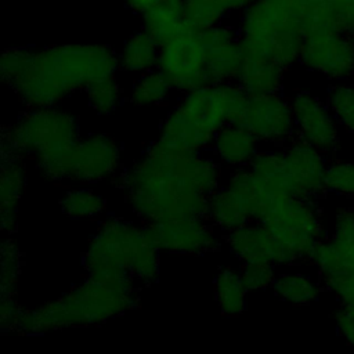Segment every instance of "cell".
<instances>
[{
    "instance_id": "ac0fdd59",
    "label": "cell",
    "mask_w": 354,
    "mask_h": 354,
    "mask_svg": "<svg viewBox=\"0 0 354 354\" xmlns=\"http://www.w3.org/2000/svg\"><path fill=\"white\" fill-rule=\"evenodd\" d=\"M171 169L174 176L189 189L210 196L224 185V169L209 152H173Z\"/></svg>"
},
{
    "instance_id": "60d3db41",
    "label": "cell",
    "mask_w": 354,
    "mask_h": 354,
    "mask_svg": "<svg viewBox=\"0 0 354 354\" xmlns=\"http://www.w3.org/2000/svg\"><path fill=\"white\" fill-rule=\"evenodd\" d=\"M158 3H159V0H124L126 7L133 14L140 15V17H142L149 10H152Z\"/></svg>"
},
{
    "instance_id": "836d02e7",
    "label": "cell",
    "mask_w": 354,
    "mask_h": 354,
    "mask_svg": "<svg viewBox=\"0 0 354 354\" xmlns=\"http://www.w3.org/2000/svg\"><path fill=\"white\" fill-rule=\"evenodd\" d=\"M324 98L340 129L354 136V82L330 83Z\"/></svg>"
},
{
    "instance_id": "30bf717a",
    "label": "cell",
    "mask_w": 354,
    "mask_h": 354,
    "mask_svg": "<svg viewBox=\"0 0 354 354\" xmlns=\"http://www.w3.org/2000/svg\"><path fill=\"white\" fill-rule=\"evenodd\" d=\"M158 69L178 94L210 86L207 50L201 33L184 28L177 36L160 44Z\"/></svg>"
},
{
    "instance_id": "3957f363",
    "label": "cell",
    "mask_w": 354,
    "mask_h": 354,
    "mask_svg": "<svg viewBox=\"0 0 354 354\" xmlns=\"http://www.w3.org/2000/svg\"><path fill=\"white\" fill-rule=\"evenodd\" d=\"M138 286L130 275H87L58 297L25 308L17 332L44 335L108 322L136 308L140 300Z\"/></svg>"
},
{
    "instance_id": "1f68e13d",
    "label": "cell",
    "mask_w": 354,
    "mask_h": 354,
    "mask_svg": "<svg viewBox=\"0 0 354 354\" xmlns=\"http://www.w3.org/2000/svg\"><path fill=\"white\" fill-rule=\"evenodd\" d=\"M61 212L72 220H90L101 217L106 210L105 196L88 185L71 188L59 198Z\"/></svg>"
},
{
    "instance_id": "74e56055",
    "label": "cell",
    "mask_w": 354,
    "mask_h": 354,
    "mask_svg": "<svg viewBox=\"0 0 354 354\" xmlns=\"http://www.w3.org/2000/svg\"><path fill=\"white\" fill-rule=\"evenodd\" d=\"M24 310L17 296H0V326L4 333L18 330Z\"/></svg>"
},
{
    "instance_id": "e575fe53",
    "label": "cell",
    "mask_w": 354,
    "mask_h": 354,
    "mask_svg": "<svg viewBox=\"0 0 354 354\" xmlns=\"http://www.w3.org/2000/svg\"><path fill=\"white\" fill-rule=\"evenodd\" d=\"M22 272V252L11 236L0 246V296H17Z\"/></svg>"
},
{
    "instance_id": "8992f818",
    "label": "cell",
    "mask_w": 354,
    "mask_h": 354,
    "mask_svg": "<svg viewBox=\"0 0 354 354\" xmlns=\"http://www.w3.org/2000/svg\"><path fill=\"white\" fill-rule=\"evenodd\" d=\"M33 163L44 180L73 181L80 185L116 183L126 167L123 145L102 131L82 134L71 147L41 155Z\"/></svg>"
},
{
    "instance_id": "603a6c76",
    "label": "cell",
    "mask_w": 354,
    "mask_h": 354,
    "mask_svg": "<svg viewBox=\"0 0 354 354\" xmlns=\"http://www.w3.org/2000/svg\"><path fill=\"white\" fill-rule=\"evenodd\" d=\"M286 71L264 55H245L236 83L249 94L282 93Z\"/></svg>"
},
{
    "instance_id": "44dd1931",
    "label": "cell",
    "mask_w": 354,
    "mask_h": 354,
    "mask_svg": "<svg viewBox=\"0 0 354 354\" xmlns=\"http://www.w3.org/2000/svg\"><path fill=\"white\" fill-rule=\"evenodd\" d=\"M160 44L144 29L130 33L116 51L119 72L140 76L158 69Z\"/></svg>"
},
{
    "instance_id": "4fadbf2b",
    "label": "cell",
    "mask_w": 354,
    "mask_h": 354,
    "mask_svg": "<svg viewBox=\"0 0 354 354\" xmlns=\"http://www.w3.org/2000/svg\"><path fill=\"white\" fill-rule=\"evenodd\" d=\"M241 124L261 148H283L296 138L290 101L283 93L249 95Z\"/></svg>"
},
{
    "instance_id": "d6986e66",
    "label": "cell",
    "mask_w": 354,
    "mask_h": 354,
    "mask_svg": "<svg viewBox=\"0 0 354 354\" xmlns=\"http://www.w3.org/2000/svg\"><path fill=\"white\" fill-rule=\"evenodd\" d=\"M260 149V142L246 127L241 123H227L214 136L209 152L223 169L231 171L249 167Z\"/></svg>"
},
{
    "instance_id": "7bdbcfd3",
    "label": "cell",
    "mask_w": 354,
    "mask_h": 354,
    "mask_svg": "<svg viewBox=\"0 0 354 354\" xmlns=\"http://www.w3.org/2000/svg\"><path fill=\"white\" fill-rule=\"evenodd\" d=\"M351 25H353V26H351V32L354 33V14H353V24H351Z\"/></svg>"
},
{
    "instance_id": "d6a6232c",
    "label": "cell",
    "mask_w": 354,
    "mask_h": 354,
    "mask_svg": "<svg viewBox=\"0 0 354 354\" xmlns=\"http://www.w3.org/2000/svg\"><path fill=\"white\" fill-rule=\"evenodd\" d=\"M227 11L220 0H184V28L202 33L227 21Z\"/></svg>"
},
{
    "instance_id": "ba28073f",
    "label": "cell",
    "mask_w": 354,
    "mask_h": 354,
    "mask_svg": "<svg viewBox=\"0 0 354 354\" xmlns=\"http://www.w3.org/2000/svg\"><path fill=\"white\" fill-rule=\"evenodd\" d=\"M227 123L218 91L210 84L180 94L162 119L156 140L180 152H205Z\"/></svg>"
},
{
    "instance_id": "52a82bcc",
    "label": "cell",
    "mask_w": 354,
    "mask_h": 354,
    "mask_svg": "<svg viewBox=\"0 0 354 354\" xmlns=\"http://www.w3.org/2000/svg\"><path fill=\"white\" fill-rule=\"evenodd\" d=\"M80 136L79 116L64 105L26 109L3 126L0 153L1 158L36 159L71 147Z\"/></svg>"
},
{
    "instance_id": "4316f807",
    "label": "cell",
    "mask_w": 354,
    "mask_h": 354,
    "mask_svg": "<svg viewBox=\"0 0 354 354\" xmlns=\"http://www.w3.org/2000/svg\"><path fill=\"white\" fill-rule=\"evenodd\" d=\"M184 0H159V3L141 17V29L163 44L184 29Z\"/></svg>"
},
{
    "instance_id": "8d00e7d4",
    "label": "cell",
    "mask_w": 354,
    "mask_h": 354,
    "mask_svg": "<svg viewBox=\"0 0 354 354\" xmlns=\"http://www.w3.org/2000/svg\"><path fill=\"white\" fill-rule=\"evenodd\" d=\"M239 271L249 293L271 289L278 274L272 263H248L242 264Z\"/></svg>"
},
{
    "instance_id": "8fae6325",
    "label": "cell",
    "mask_w": 354,
    "mask_h": 354,
    "mask_svg": "<svg viewBox=\"0 0 354 354\" xmlns=\"http://www.w3.org/2000/svg\"><path fill=\"white\" fill-rule=\"evenodd\" d=\"M299 65L330 83L354 77V33L325 30L306 33Z\"/></svg>"
},
{
    "instance_id": "4dcf8cb0",
    "label": "cell",
    "mask_w": 354,
    "mask_h": 354,
    "mask_svg": "<svg viewBox=\"0 0 354 354\" xmlns=\"http://www.w3.org/2000/svg\"><path fill=\"white\" fill-rule=\"evenodd\" d=\"M207 75L210 84L236 82L245 62L239 41L207 47Z\"/></svg>"
},
{
    "instance_id": "2e32d148",
    "label": "cell",
    "mask_w": 354,
    "mask_h": 354,
    "mask_svg": "<svg viewBox=\"0 0 354 354\" xmlns=\"http://www.w3.org/2000/svg\"><path fill=\"white\" fill-rule=\"evenodd\" d=\"M290 194L293 196L319 201L326 194V155L310 144L295 138L283 148Z\"/></svg>"
},
{
    "instance_id": "b9f144b4",
    "label": "cell",
    "mask_w": 354,
    "mask_h": 354,
    "mask_svg": "<svg viewBox=\"0 0 354 354\" xmlns=\"http://www.w3.org/2000/svg\"><path fill=\"white\" fill-rule=\"evenodd\" d=\"M228 15H241L256 0H220Z\"/></svg>"
},
{
    "instance_id": "7402d4cb",
    "label": "cell",
    "mask_w": 354,
    "mask_h": 354,
    "mask_svg": "<svg viewBox=\"0 0 354 354\" xmlns=\"http://www.w3.org/2000/svg\"><path fill=\"white\" fill-rule=\"evenodd\" d=\"M224 185L242 201L253 221H261L271 207L281 201L263 185L249 167L228 171Z\"/></svg>"
},
{
    "instance_id": "5bb4252c",
    "label": "cell",
    "mask_w": 354,
    "mask_h": 354,
    "mask_svg": "<svg viewBox=\"0 0 354 354\" xmlns=\"http://www.w3.org/2000/svg\"><path fill=\"white\" fill-rule=\"evenodd\" d=\"M296 138L310 144L326 156L340 147L342 129L332 115L325 98L301 88L290 97Z\"/></svg>"
},
{
    "instance_id": "9a60e30c",
    "label": "cell",
    "mask_w": 354,
    "mask_h": 354,
    "mask_svg": "<svg viewBox=\"0 0 354 354\" xmlns=\"http://www.w3.org/2000/svg\"><path fill=\"white\" fill-rule=\"evenodd\" d=\"M310 261L322 282L354 274V207L336 209L328 235L317 243Z\"/></svg>"
},
{
    "instance_id": "5b68a950",
    "label": "cell",
    "mask_w": 354,
    "mask_h": 354,
    "mask_svg": "<svg viewBox=\"0 0 354 354\" xmlns=\"http://www.w3.org/2000/svg\"><path fill=\"white\" fill-rule=\"evenodd\" d=\"M245 55H264L285 71L299 65L304 39L299 0H256L238 15Z\"/></svg>"
},
{
    "instance_id": "cb8c5ba5",
    "label": "cell",
    "mask_w": 354,
    "mask_h": 354,
    "mask_svg": "<svg viewBox=\"0 0 354 354\" xmlns=\"http://www.w3.org/2000/svg\"><path fill=\"white\" fill-rule=\"evenodd\" d=\"M205 217L224 235L252 221L242 201L225 185L220 187L207 198Z\"/></svg>"
},
{
    "instance_id": "83f0119b",
    "label": "cell",
    "mask_w": 354,
    "mask_h": 354,
    "mask_svg": "<svg viewBox=\"0 0 354 354\" xmlns=\"http://www.w3.org/2000/svg\"><path fill=\"white\" fill-rule=\"evenodd\" d=\"M213 292L214 300L224 315L236 317L246 310L249 292L238 268L221 267L214 275Z\"/></svg>"
},
{
    "instance_id": "6da1fadb",
    "label": "cell",
    "mask_w": 354,
    "mask_h": 354,
    "mask_svg": "<svg viewBox=\"0 0 354 354\" xmlns=\"http://www.w3.org/2000/svg\"><path fill=\"white\" fill-rule=\"evenodd\" d=\"M118 72L116 51L101 43L11 46L0 55V80L26 109L59 106L93 80Z\"/></svg>"
},
{
    "instance_id": "ab89813d",
    "label": "cell",
    "mask_w": 354,
    "mask_h": 354,
    "mask_svg": "<svg viewBox=\"0 0 354 354\" xmlns=\"http://www.w3.org/2000/svg\"><path fill=\"white\" fill-rule=\"evenodd\" d=\"M333 321L339 336L354 348V307L337 306L333 313Z\"/></svg>"
},
{
    "instance_id": "7a4b0ae2",
    "label": "cell",
    "mask_w": 354,
    "mask_h": 354,
    "mask_svg": "<svg viewBox=\"0 0 354 354\" xmlns=\"http://www.w3.org/2000/svg\"><path fill=\"white\" fill-rule=\"evenodd\" d=\"M174 149L155 138L126 165L116 181L133 216L142 224L205 217L207 196L187 188L173 173Z\"/></svg>"
},
{
    "instance_id": "9c48e42d",
    "label": "cell",
    "mask_w": 354,
    "mask_h": 354,
    "mask_svg": "<svg viewBox=\"0 0 354 354\" xmlns=\"http://www.w3.org/2000/svg\"><path fill=\"white\" fill-rule=\"evenodd\" d=\"M260 223L296 263L310 260L317 243L328 235L319 202L293 195L278 201Z\"/></svg>"
},
{
    "instance_id": "d4e9b609",
    "label": "cell",
    "mask_w": 354,
    "mask_h": 354,
    "mask_svg": "<svg viewBox=\"0 0 354 354\" xmlns=\"http://www.w3.org/2000/svg\"><path fill=\"white\" fill-rule=\"evenodd\" d=\"M271 290L286 303L307 306L321 299L325 288L322 281L307 272L286 270L277 274Z\"/></svg>"
},
{
    "instance_id": "7c38bea8",
    "label": "cell",
    "mask_w": 354,
    "mask_h": 354,
    "mask_svg": "<svg viewBox=\"0 0 354 354\" xmlns=\"http://www.w3.org/2000/svg\"><path fill=\"white\" fill-rule=\"evenodd\" d=\"M145 228L160 253L205 256L224 245V234L206 217H178L147 224Z\"/></svg>"
},
{
    "instance_id": "e0dca14e",
    "label": "cell",
    "mask_w": 354,
    "mask_h": 354,
    "mask_svg": "<svg viewBox=\"0 0 354 354\" xmlns=\"http://www.w3.org/2000/svg\"><path fill=\"white\" fill-rule=\"evenodd\" d=\"M224 245L242 264L272 263L277 267L296 264L292 254L260 221L252 220L245 225L225 234Z\"/></svg>"
},
{
    "instance_id": "d590c367",
    "label": "cell",
    "mask_w": 354,
    "mask_h": 354,
    "mask_svg": "<svg viewBox=\"0 0 354 354\" xmlns=\"http://www.w3.org/2000/svg\"><path fill=\"white\" fill-rule=\"evenodd\" d=\"M326 194L354 201V162L332 160L328 163L325 176Z\"/></svg>"
},
{
    "instance_id": "ffe728a7",
    "label": "cell",
    "mask_w": 354,
    "mask_h": 354,
    "mask_svg": "<svg viewBox=\"0 0 354 354\" xmlns=\"http://www.w3.org/2000/svg\"><path fill=\"white\" fill-rule=\"evenodd\" d=\"M28 183L25 159L1 158L0 165V224L11 235L18 225L19 205Z\"/></svg>"
},
{
    "instance_id": "277c9868",
    "label": "cell",
    "mask_w": 354,
    "mask_h": 354,
    "mask_svg": "<svg viewBox=\"0 0 354 354\" xmlns=\"http://www.w3.org/2000/svg\"><path fill=\"white\" fill-rule=\"evenodd\" d=\"M87 275H130L138 285H152L160 274V252L145 224L106 216L94 231L83 253Z\"/></svg>"
},
{
    "instance_id": "f1b7e54d",
    "label": "cell",
    "mask_w": 354,
    "mask_h": 354,
    "mask_svg": "<svg viewBox=\"0 0 354 354\" xmlns=\"http://www.w3.org/2000/svg\"><path fill=\"white\" fill-rule=\"evenodd\" d=\"M176 93L167 77L159 71L137 76L126 90V101L134 108H153L165 104Z\"/></svg>"
},
{
    "instance_id": "484cf974",
    "label": "cell",
    "mask_w": 354,
    "mask_h": 354,
    "mask_svg": "<svg viewBox=\"0 0 354 354\" xmlns=\"http://www.w3.org/2000/svg\"><path fill=\"white\" fill-rule=\"evenodd\" d=\"M249 169L278 199L292 195L282 148H261Z\"/></svg>"
},
{
    "instance_id": "f35d334b",
    "label": "cell",
    "mask_w": 354,
    "mask_h": 354,
    "mask_svg": "<svg viewBox=\"0 0 354 354\" xmlns=\"http://www.w3.org/2000/svg\"><path fill=\"white\" fill-rule=\"evenodd\" d=\"M201 37H202L206 48L239 41V33H238L236 24H230L227 21L202 32Z\"/></svg>"
},
{
    "instance_id": "f546056e",
    "label": "cell",
    "mask_w": 354,
    "mask_h": 354,
    "mask_svg": "<svg viewBox=\"0 0 354 354\" xmlns=\"http://www.w3.org/2000/svg\"><path fill=\"white\" fill-rule=\"evenodd\" d=\"M86 105L97 116H109L126 101V88L116 75L98 77L83 90Z\"/></svg>"
}]
</instances>
